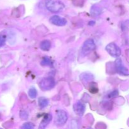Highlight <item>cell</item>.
Here are the masks:
<instances>
[{
  "label": "cell",
  "mask_w": 129,
  "mask_h": 129,
  "mask_svg": "<svg viewBox=\"0 0 129 129\" xmlns=\"http://www.w3.org/2000/svg\"><path fill=\"white\" fill-rule=\"evenodd\" d=\"M45 6L52 13H59L64 9V3L59 0H46Z\"/></svg>",
  "instance_id": "6da1fadb"
},
{
  "label": "cell",
  "mask_w": 129,
  "mask_h": 129,
  "mask_svg": "<svg viewBox=\"0 0 129 129\" xmlns=\"http://www.w3.org/2000/svg\"><path fill=\"white\" fill-rule=\"evenodd\" d=\"M55 82L53 78L47 77L43 78L39 83V87L43 91H49L55 86Z\"/></svg>",
  "instance_id": "7a4b0ae2"
},
{
  "label": "cell",
  "mask_w": 129,
  "mask_h": 129,
  "mask_svg": "<svg viewBox=\"0 0 129 129\" xmlns=\"http://www.w3.org/2000/svg\"><path fill=\"white\" fill-rule=\"evenodd\" d=\"M68 117L66 112L62 110H59L56 112L55 116V123L57 126H62L68 121Z\"/></svg>",
  "instance_id": "3957f363"
},
{
  "label": "cell",
  "mask_w": 129,
  "mask_h": 129,
  "mask_svg": "<svg viewBox=\"0 0 129 129\" xmlns=\"http://www.w3.org/2000/svg\"><path fill=\"white\" fill-rule=\"evenodd\" d=\"M95 48L94 41L92 39H88L83 44L81 49V54L83 56L88 55Z\"/></svg>",
  "instance_id": "277c9868"
},
{
  "label": "cell",
  "mask_w": 129,
  "mask_h": 129,
  "mask_svg": "<svg viewBox=\"0 0 129 129\" xmlns=\"http://www.w3.org/2000/svg\"><path fill=\"white\" fill-rule=\"evenodd\" d=\"M106 50L107 52L113 57H118L121 54V49L115 43H110L106 46Z\"/></svg>",
  "instance_id": "5b68a950"
},
{
  "label": "cell",
  "mask_w": 129,
  "mask_h": 129,
  "mask_svg": "<svg viewBox=\"0 0 129 129\" xmlns=\"http://www.w3.org/2000/svg\"><path fill=\"white\" fill-rule=\"evenodd\" d=\"M115 69L117 73L120 75L123 76H128V69L123 65L121 59H116L115 62Z\"/></svg>",
  "instance_id": "8992f818"
},
{
  "label": "cell",
  "mask_w": 129,
  "mask_h": 129,
  "mask_svg": "<svg viewBox=\"0 0 129 129\" xmlns=\"http://www.w3.org/2000/svg\"><path fill=\"white\" fill-rule=\"evenodd\" d=\"M49 21L53 25L59 26H65L67 24L66 19L61 17L59 15H54V16H51L49 19Z\"/></svg>",
  "instance_id": "52a82bcc"
},
{
  "label": "cell",
  "mask_w": 129,
  "mask_h": 129,
  "mask_svg": "<svg viewBox=\"0 0 129 129\" xmlns=\"http://www.w3.org/2000/svg\"><path fill=\"white\" fill-rule=\"evenodd\" d=\"M73 110L77 115L82 117L85 112V105L81 102H77L73 105Z\"/></svg>",
  "instance_id": "ba28073f"
},
{
  "label": "cell",
  "mask_w": 129,
  "mask_h": 129,
  "mask_svg": "<svg viewBox=\"0 0 129 129\" xmlns=\"http://www.w3.org/2000/svg\"><path fill=\"white\" fill-rule=\"evenodd\" d=\"M52 118V115L50 114V113H47V114L45 115L44 116V118L42 120V122H40V124L39 125V128L40 129H44L46 128L47 126L50 123V122H51Z\"/></svg>",
  "instance_id": "9c48e42d"
},
{
  "label": "cell",
  "mask_w": 129,
  "mask_h": 129,
  "mask_svg": "<svg viewBox=\"0 0 129 129\" xmlns=\"http://www.w3.org/2000/svg\"><path fill=\"white\" fill-rule=\"evenodd\" d=\"M40 47L44 51H49L51 47V42L49 40H44L41 42Z\"/></svg>",
  "instance_id": "30bf717a"
},
{
  "label": "cell",
  "mask_w": 129,
  "mask_h": 129,
  "mask_svg": "<svg viewBox=\"0 0 129 129\" xmlns=\"http://www.w3.org/2000/svg\"><path fill=\"white\" fill-rule=\"evenodd\" d=\"M102 12V9L100 6L98 5H94L91 9V14L92 16H96L100 15Z\"/></svg>",
  "instance_id": "8fae6325"
},
{
  "label": "cell",
  "mask_w": 129,
  "mask_h": 129,
  "mask_svg": "<svg viewBox=\"0 0 129 129\" xmlns=\"http://www.w3.org/2000/svg\"><path fill=\"white\" fill-rule=\"evenodd\" d=\"M38 103L40 108H44L49 105V102L47 98H45V97H40L38 100Z\"/></svg>",
  "instance_id": "7c38bea8"
},
{
  "label": "cell",
  "mask_w": 129,
  "mask_h": 129,
  "mask_svg": "<svg viewBox=\"0 0 129 129\" xmlns=\"http://www.w3.org/2000/svg\"><path fill=\"white\" fill-rule=\"evenodd\" d=\"M28 96L31 99H35L37 96V91L35 88H31L28 90Z\"/></svg>",
  "instance_id": "4fadbf2b"
},
{
  "label": "cell",
  "mask_w": 129,
  "mask_h": 129,
  "mask_svg": "<svg viewBox=\"0 0 129 129\" xmlns=\"http://www.w3.org/2000/svg\"><path fill=\"white\" fill-rule=\"evenodd\" d=\"M81 79L84 80V81H89L93 79V76L91 74H87V73H83L81 75Z\"/></svg>",
  "instance_id": "5bb4252c"
},
{
  "label": "cell",
  "mask_w": 129,
  "mask_h": 129,
  "mask_svg": "<svg viewBox=\"0 0 129 129\" xmlns=\"http://www.w3.org/2000/svg\"><path fill=\"white\" fill-rule=\"evenodd\" d=\"M41 64L44 66H52V62L51 59L49 57H45L42 60Z\"/></svg>",
  "instance_id": "9a60e30c"
},
{
  "label": "cell",
  "mask_w": 129,
  "mask_h": 129,
  "mask_svg": "<svg viewBox=\"0 0 129 129\" xmlns=\"http://www.w3.org/2000/svg\"><path fill=\"white\" fill-rule=\"evenodd\" d=\"M89 90L90 91V92L93 93H96L98 91V86L96 85V83H92L89 84Z\"/></svg>",
  "instance_id": "2e32d148"
},
{
  "label": "cell",
  "mask_w": 129,
  "mask_h": 129,
  "mask_svg": "<svg viewBox=\"0 0 129 129\" xmlns=\"http://www.w3.org/2000/svg\"><path fill=\"white\" fill-rule=\"evenodd\" d=\"M34 127H35V126H34V123H31V122H26L21 126V128L23 129H32Z\"/></svg>",
  "instance_id": "e0dca14e"
},
{
  "label": "cell",
  "mask_w": 129,
  "mask_h": 129,
  "mask_svg": "<svg viewBox=\"0 0 129 129\" xmlns=\"http://www.w3.org/2000/svg\"><path fill=\"white\" fill-rule=\"evenodd\" d=\"M6 41V35L3 34H0V47L5 45Z\"/></svg>",
  "instance_id": "ac0fdd59"
},
{
  "label": "cell",
  "mask_w": 129,
  "mask_h": 129,
  "mask_svg": "<svg viewBox=\"0 0 129 129\" xmlns=\"http://www.w3.org/2000/svg\"><path fill=\"white\" fill-rule=\"evenodd\" d=\"M20 117L23 120H26L28 118V114L27 112L25 110L21 111L20 113Z\"/></svg>",
  "instance_id": "d6986e66"
},
{
  "label": "cell",
  "mask_w": 129,
  "mask_h": 129,
  "mask_svg": "<svg viewBox=\"0 0 129 129\" xmlns=\"http://www.w3.org/2000/svg\"><path fill=\"white\" fill-rule=\"evenodd\" d=\"M118 94V91L115 90V91H112V93H110L109 94H108V97H109V98H114V97L117 96Z\"/></svg>",
  "instance_id": "ffe728a7"
},
{
  "label": "cell",
  "mask_w": 129,
  "mask_h": 129,
  "mask_svg": "<svg viewBox=\"0 0 129 129\" xmlns=\"http://www.w3.org/2000/svg\"><path fill=\"white\" fill-rule=\"evenodd\" d=\"M94 21H89V25H93L94 24Z\"/></svg>",
  "instance_id": "44dd1931"
}]
</instances>
